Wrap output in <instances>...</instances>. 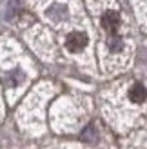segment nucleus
Returning <instances> with one entry per match:
<instances>
[{
	"mask_svg": "<svg viewBox=\"0 0 147 149\" xmlns=\"http://www.w3.org/2000/svg\"><path fill=\"white\" fill-rule=\"evenodd\" d=\"M87 46V36L84 33H71L67 35V38H65V47H67L69 51H73V53H78V51H82L84 47Z\"/></svg>",
	"mask_w": 147,
	"mask_h": 149,
	"instance_id": "f257e3e1",
	"label": "nucleus"
},
{
	"mask_svg": "<svg viewBox=\"0 0 147 149\" xmlns=\"http://www.w3.org/2000/svg\"><path fill=\"white\" fill-rule=\"evenodd\" d=\"M102 26H104L105 31L114 33L116 29L120 27V15L116 11H107L104 17H102Z\"/></svg>",
	"mask_w": 147,
	"mask_h": 149,
	"instance_id": "f03ea898",
	"label": "nucleus"
},
{
	"mask_svg": "<svg viewBox=\"0 0 147 149\" xmlns=\"http://www.w3.org/2000/svg\"><path fill=\"white\" fill-rule=\"evenodd\" d=\"M129 98L133 100V102H136V104L144 102V98H145V89H144V86L142 84H135L133 87L129 89Z\"/></svg>",
	"mask_w": 147,
	"mask_h": 149,
	"instance_id": "7ed1b4c3",
	"label": "nucleus"
},
{
	"mask_svg": "<svg viewBox=\"0 0 147 149\" xmlns=\"http://www.w3.org/2000/svg\"><path fill=\"white\" fill-rule=\"evenodd\" d=\"M109 49L113 51V53H118V51H122V47H123V44H122V40L120 38H116V36H113L111 40H109Z\"/></svg>",
	"mask_w": 147,
	"mask_h": 149,
	"instance_id": "20e7f679",
	"label": "nucleus"
}]
</instances>
